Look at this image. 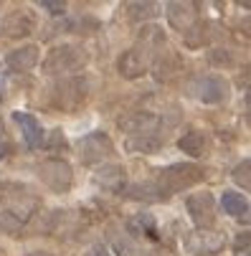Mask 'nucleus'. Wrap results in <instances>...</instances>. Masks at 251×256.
<instances>
[{
	"label": "nucleus",
	"mask_w": 251,
	"mask_h": 256,
	"mask_svg": "<svg viewBox=\"0 0 251 256\" xmlns=\"http://www.w3.org/2000/svg\"><path fill=\"white\" fill-rule=\"evenodd\" d=\"M188 248L193 254H216L224 248V236L216 231H206V228L193 231L188 238Z\"/></svg>",
	"instance_id": "obj_11"
},
{
	"label": "nucleus",
	"mask_w": 251,
	"mask_h": 256,
	"mask_svg": "<svg viewBox=\"0 0 251 256\" xmlns=\"http://www.w3.org/2000/svg\"><path fill=\"white\" fill-rule=\"evenodd\" d=\"M86 256H112V254L106 251V246H102V244H94V246L86 251Z\"/></svg>",
	"instance_id": "obj_23"
},
{
	"label": "nucleus",
	"mask_w": 251,
	"mask_h": 256,
	"mask_svg": "<svg viewBox=\"0 0 251 256\" xmlns=\"http://www.w3.org/2000/svg\"><path fill=\"white\" fill-rule=\"evenodd\" d=\"M94 180L99 182V188L112 190V193H120V190H124L127 175H124V170H122L120 165H106V168H99V172H96Z\"/></svg>",
	"instance_id": "obj_14"
},
{
	"label": "nucleus",
	"mask_w": 251,
	"mask_h": 256,
	"mask_svg": "<svg viewBox=\"0 0 251 256\" xmlns=\"http://www.w3.org/2000/svg\"><path fill=\"white\" fill-rule=\"evenodd\" d=\"M13 122L18 124L23 140H26V148L28 150H38V144L44 142V127L38 124L33 114H26V112H16L13 114Z\"/></svg>",
	"instance_id": "obj_10"
},
{
	"label": "nucleus",
	"mask_w": 251,
	"mask_h": 256,
	"mask_svg": "<svg viewBox=\"0 0 251 256\" xmlns=\"http://www.w3.org/2000/svg\"><path fill=\"white\" fill-rule=\"evenodd\" d=\"M221 208L234 218H248V200L236 190H226L221 196Z\"/></svg>",
	"instance_id": "obj_16"
},
{
	"label": "nucleus",
	"mask_w": 251,
	"mask_h": 256,
	"mask_svg": "<svg viewBox=\"0 0 251 256\" xmlns=\"http://www.w3.org/2000/svg\"><path fill=\"white\" fill-rule=\"evenodd\" d=\"M79 155H82V162H86V165L102 162V160H106V158L112 155V140L106 137L104 132L86 134L79 142Z\"/></svg>",
	"instance_id": "obj_6"
},
{
	"label": "nucleus",
	"mask_w": 251,
	"mask_h": 256,
	"mask_svg": "<svg viewBox=\"0 0 251 256\" xmlns=\"http://www.w3.org/2000/svg\"><path fill=\"white\" fill-rule=\"evenodd\" d=\"M127 148L132 152H155L160 148V137H130Z\"/></svg>",
	"instance_id": "obj_19"
},
{
	"label": "nucleus",
	"mask_w": 251,
	"mask_h": 256,
	"mask_svg": "<svg viewBox=\"0 0 251 256\" xmlns=\"http://www.w3.org/2000/svg\"><path fill=\"white\" fill-rule=\"evenodd\" d=\"M3 28H6V33L10 36V38H20V36H28L33 30V20L28 18L26 10H16L3 20Z\"/></svg>",
	"instance_id": "obj_15"
},
{
	"label": "nucleus",
	"mask_w": 251,
	"mask_h": 256,
	"mask_svg": "<svg viewBox=\"0 0 251 256\" xmlns=\"http://www.w3.org/2000/svg\"><path fill=\"white\" fill-rule=\"evenodd\" d=\"M38 178L41 182L54 190V193H68L71 182H74V172H71V165L66 160H44L38 165Z\"/></svg>",
	"instance_id": "obj_3"
},
{
	"label": "nucleus",
	"mask_w": 251,
	"mask_h": 256,
	"mask_svg": "<svg viewBox=\"0 0 251 256\" xmlns=\"http://www.w3.org/2000/svg\"><path fill=\"white\" fill-rule=\"evenodd\" d=\"M203 180V170L190 165V162H183V165H170L165 168L160 175H158V188H165L168 193L172 190H183V188H193Z\"/></svg>",
	"instance_id": "obj_2"
},
{
	"label": "nucleus",
	"mask_w": 251,
	"mask_h": 256,
	"mask_svg": "<svg viewBox=\"0 0 251 256\" xmlns=\"http://www.w3.org/2000/svg\"><path fill=\"white\" fill-rule=\"evenodd\" d=\"M0 102H3V79H0Z\"/></svg>",
	"instance_id": "obj_25"
},
{
	"label": "nucleus",
	"mask_w": 251,
	"mask_h": 256,
	"mask_svg": "<svg viewBox=\"0 0 251 256\" xmlns=\"http://www.w3.org/2000/svg\"><path fill=\"white\" fill-rule=\"evenodd\" d=\"M36 208H38V200H36L33 193H28L26 186L0 188V228L6 231L23 228Z\"/></svg>",
	"instance_id": "obj_1"
},
{
	"label": "nucleus",
	"mask_w": 251,
	"mask_h": 256,
	"mask_svg": "<svg viewBox=\"0 0 251 256\" xmlns=\"http://www.w3.org/2000/svg\"><path fill=\"white\" fill-rule=\"evenodd\" d=\"M28 256H51V254H46V251H33V254H28Z\"/></svg>",
	"instance_id": "obj_24"
},
{
	"label": "nucleus",
	"mask_w": 251,
	"mask_h": 256,
	"mask_svg": "<svg viewBox=\"0 0 251 256\" xmlns=\"http://www.w3.org/2000/svg\"><path fill=\"white\" fill-rule=\"evenodd\" d=\"M234 178H236V182H241L244 188H248V186H251V180H248V160H244V162H238V165H236Z\"/></svg>",
	"instance_id": "obj_21"
},
{
	"label": "nucleus",
	"mask_w": 251,
	"mask_h": 256,
	"mask_svg": "<svg viewBox=\"0 0 251 256\" xmlns=\"http://www.w3.org/2000/svg\"><path fill=\"white\" fill-rule=\"evenodd\" d=\"M120 127L132 134V137H158V127H160V120L152 117V114H145V112H134V114H127L120 120Z\"/></svg>",
	"instance_id": "obj_9"
},
{
	"label": "nucleus",
	"mask_w": 251,
	"mask_h": 256,
	"mask_svg": "<svg viewBox=\"0 0 251 256\" xmlns=\"http://www.w3.org/2000/svg\"><path fill=\"white\" fill-rule=\"evenodd\" d=\"M228 94V84L221 76H200L193 84V96L206 102V104H221Z\"/></svg>",
	"instance_id": "obj_7"
},
{
	"label": "nucleus",
	"mask_w": 251,
	"mask_h": 256,
	"mask_svg": "<svg viewBox=\"0 0 251 256\" xmlns=\"http://www.w3.org/2000/svg\"><path fill=\"white\" fill-rule=\"evenodd\" d=\"M127 13L132 20H145V18H152L158 13V6L155 3H130Z\"/></svg>",
	"instance_id": "obj_20"
},
{
	"label": "nucleus",
	"mask_w": 251,
	"mask_h": 256,
	"mask_svg": "<svg viewBox=\"0 0 251 256\" xmlns=\"http://www.w3.org/2000/svg\"><path fill=\"white\" fill-rule=\"evenodd\" d=\"M186 206H188L190 218H193V221H196L200 228L210 226L213 218H216V200H213V196H210L208 190H200V193L190 196Z\"/></svg>",
	"instance_id": "obj_8"
},
{
	"label": "nucleus",
	"mask_w": 251,
	"mask_h": 256,
	"mask_svg": "<svg viewBox=\"0 0 251 256\" xmlns=\"http://www.w3.org/2000/svg\"><path fill=\"white\" fill-rule=\"evenodd\" d=\"M168 18L178 30H190L196 26V18H198V6L196 3H170Z\"/></svg>",
	"instance_id": "obj_12"
},
{
	"label": "nucleus",
	"mask_w": 251,
	"mask_h": 256,
	"mask_svg": "<svg viewBox=\"0 0 251 256\" xmlns=\"http://www.w3.org/2000/svg\"><path fill=\"white\" fill-rule=\"evenodd\" d=\"M112 244H114V251H117V256H148L145 254V248H140L132 238H127V236H112Z\"/></svg>",
	"instance_id": "obj_18"
},
{
	"label": "nucleus",
	"mask_w": 251,
	"mask_h": 256,
	"mask_svg": "<svg viewBox=\"0 0 251 256\" xmlns=\"http://www.w3.org/2000/svg\"><path fill=\"white\" fill-rule=\"evenodd\" d=\"M86 64V54L79 48V46H56L46 61H44V68L46 74H66V71H76Z\"/></svg>",
	"instance_id": "obj_4"
},
{
	"label": "nucleus",
	"mask_w": 251,
	"mask_h": 256,
	"mask_svg": "<svg viewBox=\"0 0 251 256\" xmlns=\"http://www.w3.org/2000/svg\"><path fill=\"white\" fill-rule=\"evenodd\" d=\"M8 68L10 71H30L36 68V64H38V46H23V48H16L13 54H8L6 58Z\"/></svg>",
	"instance_id": "obj_13"
},
{
	"label": "nucleus",
	"mask_w": 251,
	"mask_h": 256,
	"mask_svg": "<svg viewBox=\"0 0 251 256\" xmlns=\"http://www.w3.org/2000/svg\"><path fill=\"white\" fill-rule=\"evenodd\" d=\"M92 82L89 79H71L56 86V106H61L64 112H74V109L84 102V96L89 94Z\"/></svg>",
	"instance_id": "obj_5"
},
{
	"label": "nucleus",
	"mask_w": 251,
	"mask_h": 256,
	"mask_svg": "<svg viewBox=\"0 0 251 256\" xmlns=\"http://www.w3.org/2000/svg\"><path fill=\"white\" fill-rule=\"evenodd\" d=\"M38 8H46L48 13H64L66 3H56V0H41V3H38Z\"/></svg>",
	"instance_id": "obj_22"
},
{
	"label": "nucleus",
	"mask_w": 251,
	"mask_h": 256,
	"mask_svg": "<svg viewBox=\"0 0 251 256\" xmlns=\"http://www.w3.org/2000/svg\"><path fill=\"white\" fill-rule=\"evenodd\" d=\"M178 148H180L183 152H188L190 158H200L206 152V137L198 130H190V132H186L180 140H178Z\"/></svg>",
	"instance_id": "obj_17"
}]
</instances>
